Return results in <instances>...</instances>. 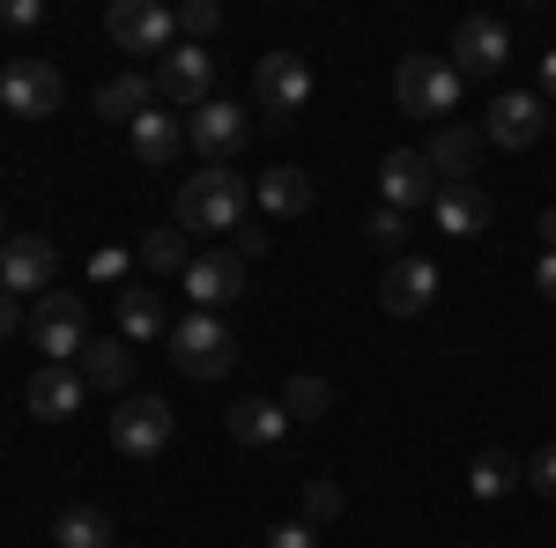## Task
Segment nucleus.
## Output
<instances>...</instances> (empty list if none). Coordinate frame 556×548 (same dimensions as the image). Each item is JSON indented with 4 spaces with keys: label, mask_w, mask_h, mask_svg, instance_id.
<instances>
[{
    "label": "nucleus",
    "mask_w": 556,
    "mask_h": 548,
    "mask_svg": "<svg viewBox=\"0 0 556 548\" xmlns=\"http://www.w3.org/2000/svg\"><path fill=\"white\" fill-rule=\"evenodd\" d=\"M245 208H253V178H238L230 164H208L201 178H186L178 186V201H172V215H178V230L193 238H215V230H245Z\"/></svg>",
    "instance_id": "f257e3e1"
},
{
    "label": "nucleus",
    "mask_w": 556,
    "mask_h": 548,
    "mask_svg": "<svg viewBox=\"0 0 556 548\" xmlns=\"http://www.w3.org/2000/svg\"><path fill=\"white\" fill-rule=\"evenodd\" d=\"M172 364L193 385H215L230 364H238V334L223 327V311H186L172 327Z\"/></svg>",
    "instance_id": "f03ea898"
},
{
    "label": "nucleus",
    "mask_w": 556,
    "mask_h": 548,
    "mask_svg": "<svg viewBox=\"0 0 556 548\" xmlns=\"http://www.w3.org/2000/svg\"><path fill=\"white\" fill-rule=\"evenodd\" d=\"M30 341H38L45 364H83V348H89V304H83V290H45L38 311H30Z\"/></svg>",
    "instance_id": "7ed1b4c3"
},
{
    "label": "nucleus",
    "mask_w": 556,
    "mask_h": 548,
    "mask_svg": "<svg viewBox=\"0 0 556 548\" xmlns=\"http://www.w3.org/2000/svg\"><path fill=\"white\" fill-rule=\"evenodd\" d=\"M393 104H401L408 119H445V112L460 104V75H453V60L408 52L401 75H393Z\"/></svg>",
    "instance_id": "20e7f679"
},
{
    "label": "nucleus",
    "mask_w": 556,
    "mask_h": 548,
    "mask_svg": "<svg viewBox=\"0 0 556 548\" xmlns=\"http://www.w3.org/2000/svg\"><path fill=\"white\" fill-rule=\"evenodd\" d=\"M253 97H260L267 127H290L312 104V67H304L298 52H267V60H253Z\"/></svg>",
    "instance_id": "39448f33"
},
{
    "label": "nucleus",
    "mask_w": 556,
    "mask_h": 548,
    "mask_svg": "<svg viewBox=\"0 0 556 548\" xmlns=\"http://www.w3.org/2000/svg\"><path fill=\"white\" fill-rule=\"evenodd\" d=\"M112 445H119L127 460H156V453L172 445V400H164V393H119V408H112Z\"/></svg>",
    "instance_id": "423d86ee"
},
{
    "label": "nucleus",
    "mask_w": 556,
    "mask_h": 548,
    "mask_svg": "<svg viewBox=\"0 0 556 548\" xmlns=\"http://www.w3.org/2000/svg\"><path fill=\"white\" fill-rule=\"evenodd\" d=\"M104 30H112V44H119V52H134V60H156V52H172L178 15H172V8H156V0H112Z\"/></svg>",
    "instance_id": "0eeeda50"
},
{
    "label": "nucleus",
    "mask_w": 556,
    "mask_h": 548,
    "mask_svg": "<svg viewBox=\"0 0 556 548\" xmlns=\"http://www.w3.org/2000/svg\"><path fill=\"white\" fill-rule=\"evenodd\" d=\"M0 104H8L15 119H52V112L67 104V82H60L52 60H8V75H0Z\"/></svg>",
    "instance_id": "6e6552de"
},
{
    "label": "nucleus",
    "mask_w": 556,
    "mask_h": 548,
    "mask_svg": "<svg viewBox=\"0 0 556 548\" xmlns=\"http://www.w3.org/2000/svg\"><path fill=\"white\" fill-rule=\"evenodd\" d=\"M542 133H549L542 89H497V104H490V119H482V141H497V149H534Z\"/></svg>",
    "instance_id": "1a4fd4ad"
},
{
    "label": "nucleus",
    "mask_w": 556,
    "mask_h": 548,
    "mask_svg": "<svg viewBox=\"0 0 556 548\" xmlns=\"http://www.w3.org/2000/svg\"><path fill=\"white\" fill-rule=\"evenodd\" d=\"M52 275H60V245H52V238L23 230V238L0 245V290H8V296H45V290H52Z\"/></svg>",
    "instance_id": "9d476101"
},
{
    "label": "nucleus",
    "mask_w": 556,
    "mask_h": 548,
    "mask_svg": "<svg viewBox=\"0 0 556 548\" xmlns=\"http://www.w3.org/2000/svg\"><path fill=\"white\" fill-rule=\"evenodd\" d=\"M505 52H513L505 23H497V15H468V23L453 30V52H445V60H453L460 82H490V75L505 67Z\"/></svg>",
    "instance_id": "9b49d317"
},
{
    "label": "nucleus",
    "mask_w": 556,
    "mask_h": 548,
    "mask_svg": "<svg viewBox=\"0 0 556 548\" xmlns=\"http://www.w3.org/2000/svg\"><path fill=\"white\" fill-rule=\"evenodd\" d=\"M379 193H386V208H401V215H424L430 201H438V170H430L424 149H393L379 164Z\"/></svg>",
    "instance_id": "f8f14e48"
},
{
    "label": "nucleus",
    "mask_w": 556,
    "mask_h": 548,
    "mask_svg": "<svg viewBox=\"0 0 556 548\" xmlns=\"http://www.w3.org/2000/svg\"><path fill=\"white\" fill-rule=\"evenodd\" d=\"M245 133H253V119H245V104H230V97H208L201 112H186V141L201 149V156H238L245 149Z\"/></svg>",
    "instance_id": "ddd939ff"
},
{
    "label": "nucleus",
    "mask_w": 556,
    "mask_h": 548,
    "mask_svg": "<svg viewBox=\"0 0 556 548\" xmlns=\"http://www.w3.org/2000/svg\"><path fill=\"white\" fill-rule=\"evenodd\" d=\"M156 97H172V104H186V112H201V104L215 97V60L201 52V44H172L164 67H156Z\"/></svg>",
    "instance_id": "4468645a"
},
{
    "label": "nucleus",
    "mask_w": 556,
    "mask_h": 548,
    "mask_svg": "<svg viewBox=\"0 0 556 548\" xmlns=\"http://www.w3.org/2000/svg\"><path fill=\"white\" fill-rule=\"evenodd\" d=\"M178 282L193 296V311H223V304L245 296V259L238 253H193V267H186Z\"/></svg>",
    "instance_id": "2eb2a0df"
},
{
    "label": "nucleus",
    "mask_w": 556,
    "mask_h": 548,
    "mask_svg": "<svg viewBox=\"0 0 556 548\" xmlns=\"http://www.w3.org/2000/svg\"><path fill=\"white\" fill-rule=\"evenodd\" d=\"M83 371L75 364H38L30 371V385H23V400H30V416L38 422H67V416H83Z\"/></svg>",
    "instance_id": "dca6fc26"
},
{
    "label": "nucleus",
    "mask_w": 556,
    "mask_h": 548,
    "mask_svg": "<svg viewBox=\"0 0 556 548\" xmlns=\"http://www.w3.org/2000/svg\"><path fill=\"white\" fill-rule=\"evenodd\" d=\"M430 215H438V230H445V238H482V230L497 222V201L468 178V186H438Z\"/></svg>",
    "instance_id": "f3484780"
},
{
    "label": "nucleus",
    "mask_w": 556,
    "mask_h": 548,
    "mask_svg": "<svg viewBox=\"0 0 556 548\" xmlns=\"http://www.w3.org/2000/svg\"><path fill=\"white\" fill-rule=\"evenodd\" d=\"M430 296H438V267L430 259H393L379 282V304L393 311V319H416V311H430Z\"/></svg>",
    "instance_id": "a211bd4d"
},
{
    "label": "nucleus",
    "mask_w": 556,
    "mask_h": 548,
    "mask_svg": "<svg viewBox=\"0 0 556 548\" xmlns=\"http://www.w3.org/2000/svg\"><path fill=\"white\" fill-rule=\"evenodd\" d=\"M482 149H490L482 127H438L424 156H430V170H438V186H468L475 164H482Z\"/></svg>",
    "instance_id": "6ab92c4d"
},
{
    "label": "nucleus",
    "mask_w": 556,
    "mask_h": 548,
    "mask_svg": "<svg viewBox=\"0 0 556 548\" xmlns=\"http://www.w3.org/2000/svg\"><path fill=\"white\" fill-rule=\"evenodd\" d=\"M253 201L267 215H282V222H290V215L312 208V178H304L298 164H275V170H260V178H253Z\"/></svg>",
    "instance_id": "aec40b11"
},
{
    "label": "nucleus",
    "mask_w": 556,
    "mask_h": 548,
    "mask_svg": "<svg viewBox=\"0 0 556 548\" xmlns=\"http://www.w3.org/2000/svg\"><path fill=\"white\" fill-rule=\"evenodd\" d=\"M83 385H97V393H127V379H134V348L119 334H104V341H89L83 348Z\"/></svg>",
    "instance_id": "412c9836"
},
{
    "label": "nucleus",
    "mask_w": 556,
    "mask_h": 548,
    "mask_svg": "<svg viewBox=\"0 0 556 548\" xmlns=\"http://www.w3.org/2000/svg\"><path fill=\"white\" fill-rule=\"evenodd\" d=\"M134 156H141V164H178V149H186V119H172V112H141V119H134Z\"/></svg>",
    "instance_id": "4be33fe9"
},
{
    "label": "nucleus",
    "mask_w": 556,
    "mask_h": 548,
    "mask_svg": "<svg viewBox=\"0 0 556 548\" xmlns=\"http://www.w3.org/2000/svg\"><path fill=\"white\" fill-rule=\"evenodd\" d=\"M141 112H156V82L149 75H112V82L97 89V119H141Z\"/></svg>",
    "instance_id": "5701e85b"
},
{
    "label": "nucleus",
    "mask_w": 556,
    "mask_h": 548,
    "mask_svg": "<svg viewBox=\"0 0 556 548\" xmlns=\"http://www.w3.org/2000/svg\"><path fill=\"white\" fill-rule=\"evenodd\" d=\"M52 541H60V548H112L119 534H112V511L67 505V511H60V526H52Z\"/></svg>",
    "instance_id": "b1692460"
},
{
    "label": "nucleus",
    "mask_w": 556,
    "mask_h": 548,
    "mask_svg": "<svg viewBox=\"0 0 556 548\" xmlns=\"http://www.w3.org/2000/svg\"><path fill=\"white\" fill-rule=\"evenodd\" d=\"M282 430H290L282 400H238V408H230V437H238V445H275Z\"/></svg>",
    "instance_id": "393cba45"
},
{
    "label": "nucleus",
    "mask_w": 556,
    "mask_h": 548,
    "mask_svg": "<svg viewBox=\"0 0 556 548\" xmlns=\"http://www.w3.org/2000/svg\"><path fill=\"white\" fill-rule=\"evenodd\" d=\"M156 334H172L164 327V304H156V290H119V341H156Z\"/></svg>",
    "instance_id": "a878e982"
},
{
    "label": "nucleus",
    "mask_w": 556,
    "mask_h": 548,
    "mask_svg": "<svg viewBox=\"0 0 556 548\" xmlns=\"http://www.w3.org/2000/svg\"><path fill=\"white\" fill-rule=\"evenodd\" d=\"M327 408H334V385L319 379V371H298V379L282 385V416L290 422H319Z\"/></svg>",
    "instance_id": "bb28decb"
},
{
    "label": "nucleus",
    "mask_w": 556,
    "mask_h": 548,
    "mask_svg": "<svg viewBox=\"0 0 556 548\" xmlns=\"http://www.w3.org/2000/svg\"><path fill=\"white\" fill-rule=\"evenodd\" d=\"M513 482H527V467H519L513 453H475V467H468V489H475V497H505Z\"/></svg>",
    "instance_id": "cd10ccee"
},
{
    "label": "nucleus",
    "mask_w": 556,
    "mask_h": 548,
    "mask_svg": "<svg viewBox=\"0 0 556 548\" xmlns=\"http://www.w3.org/2000/svg\"><path fill=\"white\" fill-rule=\"evenodd\" d=\"M141 267H156V275H186V267H193V253H186V230H149V238H141Z\"/></svg>",
    "instance_id": "c85d7f7f"
},
{
    "label": "nucleus",
    "mask_w": 556,
    "mask_h": 548,
    "mask_svg": "<svg viewBox=\"0 0 556 548\" xmlns=\"http://www.w3.org/2000/svg\"><path fill=\"white\" fill-rule=\"evenodd\" d=\"M327 519H342V482H304V526H327Z\"/></svg>",
    "instance_id": "c756f323"
},
{
    "label": "nucleus",
    "mask_w": 556,
    "mask_h": 548,
    "mask_svg": "<svg viewBox=\"0 0 556 548\" xmlns=\"http://www.w3.org/2000/svg\"><path fill=\"white\" fill-rule=\"evenodd\" d=\"M178 30H186L193 44L215 38V30H223V8H215V0H186V8H178Z\"/></svg>",
    "instance_id": "7c9ffc66"
},
{
    "label": "nucleus",
    "mask_w": 556,
    "mask_h": 548,
    "mask_svg": "<svg viewBox=\"0 0 556 548\" xmlns=\"http://www.w3.org/2000/svg\"><path fill=\"white\" fill-rule=\"evenodd\" d=\"M267 548H319V526H304V519H282V526H267Z\"/></svg>",
    "instance_id": "2f4dec72"
},
{
    "label": "nucleus",
    "mask_w": 556,
    "mask_h": 548,
    "mask_svg": "<svg viewBox=\"0 0 556 548\" xmlns=\"http://www.w3.org/2000/svg\"><path fill=\"white\" fill-rule=\"evenodd\" d=\"M527 482H534V489H542V497L556 505V445H542V453L527 460Z\"/></svg>",
    "instance_id": "473e14b6"
},
{
    "label": "nucleus",
    "mask_w": 556,
    "mask_h": 548,
    "mask_svg": "<svg viewBox=\"0 0 556 548\" xmlns=\"http://www.w3.org/2000/svg\"><path fill=\"white\" fill-rule=\"evenodd\" d=\"M401 238H408V215H401V208L371 215V245H401Z\"/></svg>",
    "instance_id": "72a5a7b5"
},
{
    "label": "nucleus",
    "mask_w": 556,
    "mask_h": 548,
    "mask_svg": "<svg viewBox=\"0 0 556 548\" xmlns=\"http://www.w3.org/2000/svg\"><path fill=\"white\" fill-rule=\"evenodd\" d=\"M0 23H8V30H30V23H38V0H8Z\"/></svg>",
    "instance_id": "f704fd0d"
},
{
    "label": "nucleus",
    "mask_w": 556,
    "mask_h": 548,
    "mask_svg": "<svg viewBox=\"0 0 556 548\" xmlns=\"http://www.w3.org/2000/svg\"><path fill=\"white\" fill-rule=\"evenodd\" d=\"M15 327H23V296H8V290H0V341L15 334Z\"/></svg>",
    "instance_id": "c9c22d12"
},
{
    "label": "nucleus",
    "mask_w": 556,
    "mask_h": 548,
    "mask_svg": "<svg viewBox=\"0 0 556 548\" xmlns=\"http://www.w3.org/2000/svg\"><path fill=\"white\" fill-rule=\"evenodd\" d=\"M534 290L556 304V253H542V267H534Z\"/></svg>",
    "instance_id": "e433bc0d"
},
{
    "label": "nucleus",
    "mask_w": 556,
    "mask_h": 548,
    "mask_svg": "<svg viewBox=\"0 0 556 548\" xmlns=\"http://www.w3.org/2000/svg\"><path fill=\"white\" fill-rule=\"evenodd\" d=\"M542 104H556V44L542 52Z\"/></svg>",
    "instance_id": "4c0bfd02"
},
{
    "label": "nucleus",
    "mask_w": 556,
    "mask_h": 548,
    "mask_svg": "<svg viewBox=\"0 0 556 548\" xmlns=\"http://www.w3.org/2000/svg\"><path fill=\"white\" fill-rule=\"evenodd\" d=\"M542 238H549V253H556V208H542Z\"/></svg>",
    "instance_id": "58836bf2"
},
{
    "label": "nucleus",
    "mask_w": 556,
    "mask_h": 548,
    "mask_svg": "<svg viewBox=\"0 0 556 548\" xmlns=\"http://www.w3.org/2000/svg\"><path fill=\"white\" fill-rule=\"evenodd\" d=\"M0 245H8V208H0Z\"/></svg>",
    "instance_id": "ea45409f"
}]
</instances>
